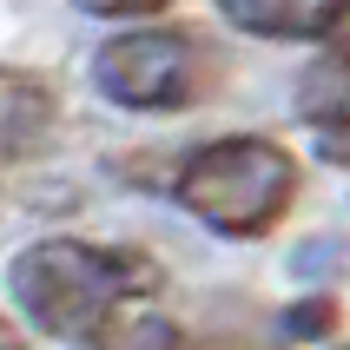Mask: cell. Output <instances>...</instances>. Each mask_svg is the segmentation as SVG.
I'll return each mask as SVG.
<instances>
[{
	"instance_id": "obj_1",
	"label": "cell",
	"mask_w": 350,
	"mask_h": 350,
	"mask_svg": "<svg viewBox=\"0 0 350 350\" xmlns=\"http://www.w3.org/2000/svg\"><path fill=\"white\" fill-rule=\"evenodd\" d=\"M159 271L146 258L99 252L79 238H46L14 258V297L46 337H99L126 297L152 291Z\"/></svg>"
},
{
	"instance_id": "obj_2",
	"label": "cell",
	"mask_w": 350,
	"mask_h": 350,
	"mask_svg": "<svg viewBox=\"0 0 350 350\" xmlns=\"http://www.w3.org/2000/svg\"><path fill=\"white\" fill-rule=\"evenodd\" d=\"M291 198H297V159L278 139H252V133L212 139L178 172V205L225 238H265L291 212Z\"/></svg>"
},
{
	"instance_id": "obj_3",
	"label": "cell",
	"mask_w": 350,
	"mask_h": 350,
	"mask_svg": "<svg viewBox=\"0 0 350 350\" xmlns=\"http://www.w3.org/2000/svg\"><path fill=\"white\" fill-rule=\"evenodd\" d=\"M212 46L178 27H139L93 53V86L133 113H178L212 93Z\"/></svg>"
},
{
	"instance_id": "obj_4",
	"label": "cell",
	"mask_w": 350,
	"mask_h": 350,
	"mask_svg": "<svg viewBox=\"0 0 350 350\" xmlns=\"http://www.w3.org/2000/svg\"><path fill=\"white\" fill-rule=\"evenodd\" d=\"M218 7L245 33H265V40H317V33H337L350 14V0H218Z\"/></svg>"
},
{
	"instance_id": "obj_5",
	"label": "cell",
	"mask_w": 350,
	"mask_h": 350,
	"mask_svg": "<svg viewBox=\"0 0 350 350\" xmlns=\"http://www.w3.org/2000/svg\"><path fill=\"white\" fill-rule=\"evenodd\" d=\"M297 113L324 126V133H344L350 126V46H324V53L304 66L297 79Z\"/></svg>"
},
{
	"instance_id": "obj_6",
	"label": "cell",
	"mask_w": 350,
	"mask_h": 350,
	"mask_svg": "<svg viewBox=\"0 0 350 350\" xmlns=\"http://www.w3.org/2000/svg\"><path fill=\"white\" fill-rule=\"evenodd\" d=\"M46 126H53V93L14 66L7 73V159H27L33 133H46Z\"/></svg>"
},
{
	"instance_id": "obj_7",
	"label": "cell",
	"mask_w": 350,
	"mask_h": 350,
	"mask_svg": "<svg viewBox=\"0 0 350 350\" xmlns=\"http://www.w3.org/2000/svg\"><path fill=\"white\" fill-rule=\"evenodd\" d=\"M99 350H185L172 317H133V324H106Z\"/></svg>"
},
{
	"instance_id": "obj_8",
	"label": "cell",
	"mask_w": 350,
	"mask_h": 350,
	"mask_svg": "<svg viewBox=\"0 0 350 350\" xmlns=\"http://www.w3.org/2000/svg\"><path fill=\"white\" fill-rule=\"evenodd\" d=\"M86 14L99 20H139V14H159V7H172V0H79Z\"/></svg>"
},
{
	"instance_id": "obj_9",
	"label": "cell",
	"mask_w": 350,
	"mask_h": 350,
	"mask_svg": "<svg viewBox=\"0 0 350 350\" xmlns=\"http://www.w3.org/2000/svg\"><path fill=\"white\" fill-rule=\"evenodd\" d=\"M324 324H331V304H324V297L291 311V337H324Z\"/></svg>"
}]
</instances>
